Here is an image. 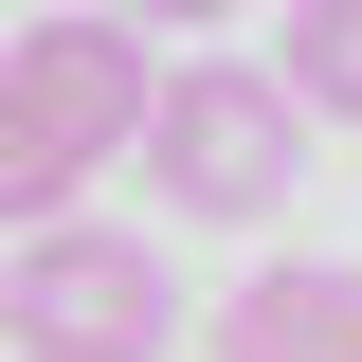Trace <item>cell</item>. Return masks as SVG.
Instances as JSON below:
<instances>
[{
    "mask_svg": "<svg viewBox=\"0 0 362 362\" xmlns=\"http://www.w3.org/2000/svg\"><path fill=\"white\" fill-rule=\"evenodd\" d=\"M145 181H163L181 218H235L254 235L290 181H308V109H290V73H235V54H199V73H163L145 90V145H127Z\"/></svg>",
    "mask_w": 362,
    "mask_h": 362,
    "instance_id": "cell-2",
    "label": "cell"
},
{
    "mask_svg": "<svg viewBox=\"0 0 362 362\" xmlns=\"http://www.w3.org/2000/svg\"><path fill=\"white\" fill-rule=\"evenodd\" d=\"M272 73H290V109L362 127V0H290V37H272Z\"/></svg>",
    "mask_w": 362,
    "mask_h": 362,
    "instance_id": "cell-5",
    "label": "cell"
},
{
    "mask_svg": "<svg viewBox=\"0 0 362 362\" xmlns=\"http://www.w3.org/2000/svg\"><path fill=\"white\" fill-rule=\"evenodd\" d=\"M0 344H18V362H163V344H181V290H163L145 235L37 218L18 272H0Z\"/></svg>",
    "mask_w": 362,
    "mask_h": 362,
    "instance_id": "cell-3",
    "label": "cell"
},
{
    "mask_svg": "<svg viewBox=\"0 0 362 362\" xmlns=\"http://www.w3.org/2000/svg\"><path fill=\"white\" fill-rule=\"evenodd\" d=\"M145 90H163V54H145V18H37V37H0V235H37L90 199V163L109 145H145Z\"/></svg>",
    "mask_w": 362,
    "mask_h": 362,
    "instance_id": "cell-1",
    "label": "cell"
},
{
    "mask_svg": "<svg viewBox=\"0 0 362 362\" xmlns=\"http://www.w3.org/2000/svg\"><path fill=\"white\" fill-rule=\"evenodd\" d=\"M218 362H362V272H326V254L254 272L218 308Z\"/></svg>",
    "mask_w": 362,
    "mask_h": 362,
    "instance_id": "cell-4",
    "label": "cell"
},
{
    "mask_svg": "<svg viewBox=\"0 0 362 362\" xmlns=\"http://www.w3.org/2000/svg\"><path fill=\"white\" fill-rule=\"evenodd\" d=\"M109 18H218V0H109Z\"/></svg>",
    "mask_w": 362,
    "mask_h": 362,
    "instance_id": "cell-6",
    "label": "cell"
}]
</instances>
